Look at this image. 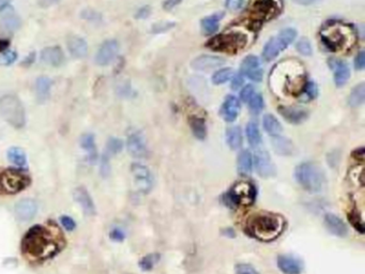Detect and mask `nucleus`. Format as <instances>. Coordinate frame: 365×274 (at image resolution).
I'll list each match as a JSON object with an SVG mask.
<instances>
[{"label": "nucleus", "instance_id": "nucleus-21", "mask_svg": "<svg viewBox=\"0 0 365 274\" xmlns=\"http://www.w3.org/2000/svg\"><path fill=\"white\" fill-rule=\"evenodd\" d=\"M279 113L287 122L293 124H300L309 118V111L301 107L280 106Z\"/></svg>", "mask_w": 365, "mask_h": 274}, {"label": "nucleus", "instance_id": "nucleus-17", "mask_svg": "<svg viewBox=\"0 0 365 274\" xmlns=\"http://www.w3.org/2000/svg\"><path fill=\"white\" fill-rule=\"evenodd\" d=\"M127 148L129 153L136 159L146 158L148 154V149L144 136L138 131H133L128 135Z\"/></svg>", "mask_w": 365, "mask_h": 274}, {"label": "nucleus", "instance_id": "nucleus-20", "mask_svg": "<svg viewBox=\"0 0 365 274\" xmlns=\"http://www.w3.org/2000/svg\"><path fill=\"white\" fill-rule=\"evenodd\" d=\"M324 226L328 231L339 238H344L348 234V228L346 223L334 213H326L323 218Z\"/></svg>", "mask_w": 365, "mask_h": 274}, {"label": "nucleus", "instance_id": "nucleus-11", "mask_svg": "<svg viewBox=\"0 0 365 274\" xmlns=\"http://www.w3.org/2000/svg\"><path fill=\"white\" fill-rule=\"evenodd\" d=\"M248 16L254 23H261L279 14L281 6L278 0H252Z\"/></svg>", "mask_w": 365, "mask_h": 274}, {"label": "nucleus", "instance_id": "nucleus-55", "mask_svg": "<svg viewBox=\"0 0 365 274\" xmlns=\"http://www.w3.org/2000/svg\"><path fill=\"white\" fill-rule=\"evenodd\" d=\"M355 67L357 70H363L365 67V54L364 52H360L355 60Z\"/></svg>", "mask_w": 365, "mask_h": 274}, {"label": "nucleus", "instance_id": "nucleus-16", "mask_svg": "<svg viewBox=\"0 0 365 274\" xmlns=\"http://www.w3.org/2000/svg\"><path fill=\"white\" fill-rule=\"evenodd\" d=\"M240 73L251 81L260 82L263 76V71L259 59L253 55L245 57L240 67Z\"/></svg>", "mask_w": 365, "mask_h": 274}, {"label": "nucleus", "instance_id": "nucleus-33", "mask_svg": "<svg viewBox=\"0 0 365 274\" xmlns=\"http://www.w3.org/2000/svg\"><path fill=\"white\" fill-rule=\"evenodd\" d=\"M262 126L265 131L270 135V136H276V135H281L283 132V127L282 124L280 123V121L278 120V118L274 117L271 114L266 115L263 117L262 120Z\"/></svg>", "mask_w": 365, "mask_h": 274}, {"label": "nucleus", "instance_id": "nucleus-10", "mask_svg": "<svg viewBox=\"0 0 365 274\" xmlns=\"http://www.w3.org/2000/svg\"><path fill=\"white\" fill-rule=\"evenodd\" d=\"M297 36V31L293 28H286L282 30L278 35L271 38L267 44L263 47L262 58L266 61L273 60L275 57H278L280 53L292 44Z\"/></svg>", "mask_w": 365, "mask_h": 274}, {"label": "nucleus", "instance_id": "nucleus-37", "mask_svg": "<svg viewBox=\"0 0 365 274\" xmlns=\"http://www.w3.org/2000/svg\"><path fill=\"white\" fill-rule=\"evenodd\" d=\"M364 100H365V85L364 83H361L351 90L348 99V104L351 107H358L364 103Z\"/></svg>", "mask_w": 365, "mask_h": 274}, {"label": "nucleus", "instance_id": "nucleus-34", "mask_svg": "<svg viewBox=\"0 0 365 274\" xmlns=\"http://www.w3.org/2000/svg\"><path fill=\"white\" fill-rule=\"evenodd\" d=\"M0 25L2 27L8 31H15L21 28L22 26V19L18 15H16L13 12H9L6 13L2 19H0Z\"/></svg>", "mask_w": 365, "mask_h": 274}, {"label": "nucleus", "instance_id": "nucleus-3", "mask_svg": "<svg viewBox=\"0 0 365 274\" xmlns=\"http://www.w3.org/2000/svg\"><path fill=\"white\" fill-rule=\"evenodd\" d=\"M284 218L275 213H256L247 221V232L260 241H273L283 232Z\"/></svg>", "mask_w": 365, "mask_h": 274}, {"label": "nucleus", "instance_id": "nucleus-28", "mask_svg": "<svg viewBox=\"0 0 365 274\" xmlns=\"http://www.w3.org/2000/svg\"><path fill=\"white\" fill-rule=\"evenodd\" d=\"M81 147L84 149L87 153V160L90 164L95 163L98 160V150H97V144L94 140V135L91 133H86L82 135L80 141Z\"/></svg>", "mask_w": 365, "mask_h": 274}, {"label": "nucleus", "instance_id": "nucleus-39", "mask_svg": "<svg viewBox=\"0 0 365 274\" xmlns=\"http://www.w3.org/2000/svg\"><path fill=\"white\" fill-rule=\"evenodd\" d=\"M220 18H221L220 15H212L201 21V27H203L204 31L207 34H212L217 32V30L219 29Z\"/></svg>", "mask_w": 365, "mask_h": 274}, {"label": "nucleus", "instance_id": "nucleus-32", "mask_svg": "<svg viewBox=\"0 0 365 274\" xmlns=\"http://www.w3.org/2000/svg\"><path fill=\"white\" fill-rule=\"evenodd\" d=\"M7 158L12 164H14L18 168H25L27 166L26 153L21 147H11L7 152Z\"/></svg>", "mask_w": 365, "mask_h": 274}, {"label": "nucleus", "instance_id": "nucleus-47", "mask_svg": "<svg viewBox=\"0 0 365 274\" xmlns=\"http://www.w3.org/2000/svg\"><path fill=\"white\" fill-rule=\"evenodd\" d=\"M236 274H260L254 267L247 264H238L235 267Z\"/></svg>", "mask_w": 365, "mask_h": 274}, {"label": "nucleus", "instance_id": "nucleus-23", "mask_svg": "<svg viewBox=\"0 0 365 274\" xmlns=\"http://www.w3.org/2000/svg\"><path fill=\"white\" fill-rule=\"evenodd\" d=\"M225 64L222 57L213 55H201L192 61V67L198 71H209L212 69L220 68Z\"/></svg>", "mask_w": 365, "mask_h": 274}, {"label": "nucleus", "instance_id": "nucleus-58", "mask_svg": "<svg viewBox=\"0 0 365 274\" xmlns=\"http://www.w3.org/2000/svg\"><path fill=\"white\" fill-rule=\"evenodd\" d=\"M149 13H150L149 8H148V7H145V8H141L140 10H138L136 16H137L138 18H146V17L149 15Z\"/></svg>", "mask_w": 365, "mask_h": 274}, {"label": "nucleus", "instance_id": "nucleus-43", "mask_svg": "<svg viewBox=\"0 0 365 274\" xmlns=\"http://www.w3.org/2000/svg\"><path fill=\"white\" fill-rule=\"evenodd\" d=\"M247 103H248L249 110L252 111V113L256 114V115L259 114L260 111L263 109V107H265L262 95L260 93H256V92L252 95V97L249 99V101Z\"/></svg>", "mask_w": 365, "mask_h": 274}, {"label": "nucleus", "instance_id": "nucleus-53", "mask_svg": "<svg viewBox=\"0 0 365 274\" xmlns=\"http://www.w3.org/2000/svg\"><path fill=\"white\" fill-rule=\"evenodd\" d=\"M244 80H243V75L241 73L236 74L235 76H233V82H232V89L234 90H238L239 88H241V86L243 85Z\"/></svg>", "mask_w": 365, "mask_h": 274}, {"label": "nucleus", "instance_id": "nucleus-12", "mask_svg": "<svg viewBox=\"0 0 365 274\" xmlns=\"http://www.w3.org/2000/svg\"><path fill=\"white\" fill-rule=\"evenodd\" d=\"M130 169L137 190L142 194L150 193L153 188V176L151 170L138 162L132 163Z\"/></svg>", "mask_w": 365, "mask_h": 274}, {"label": "nucleus", "instance_id": "nucleus-44", "mask_svg": "<svg viewBox=\"0 0 365 274\" xmlns=\"http://www.w3.org/2000/svg\"><path fill=\"white\" fill-rule=\"evenodd\" d=\"M296 48L298 49V52L303 56H311L313 53L311 42L306 38L300 39L296 44Z\"/></svg>", "mask_w": 365, "mask_h": 274}, {"label": "nucleus", "instance_id": "nucleus-31", "mask_svg": "<svg viewBox=\"0 0 365 274\" xmlns=\"http://www.w3.org/2000/svg\"><path fill=\"white\" fill-rule=\"evenodd\" d=\"M237 167L241 175H248L253 170V155L248 150H243L239 153L237 159Z\"/></svg>", "mask_w": 365, "mask_h": 274}, {"label": "nucleus", "instance_id": "nucleus-45", "mask_svg": "<svg viewBox=\"0 0 365 274\" xmlns=\"http://www.w3.org/2000/svg\"><path fill=\"white\" fill-rule=\"evenodd\" d=\"M109 155L107 153H103L100 160V173L103 178H107L110 175V163H109Z\"/></svg>", "mask_w": 365, "mask_h": 274}, {"label": "nucleus", "instance_id": "nucleus-18", "mask_svg": "<svg viewBox=\"0 0 365 274\" xmlns=\"http://www.w3.org/2000/svg\"><path fill=\"white\" fill-rule=\"evenodd\" d=\"M73 198L76 202L80 207L82 208L83 212L88 217H93L97 213L95 205L93 203V199L88 192V190L84 186H78L73 190Z\"/></svg>", "mask_w": 365, "mask_h": 274}, {"label": "nucleus", "instance_id": "nucleus-8", "mask_svg": "<svg viewBox=\"0 0 365 274\" xmlns=\"http://www.w3.org/2000/svg\"><path fill=\"white\" fill-rule=\"evenodd\" d=\"M255 185L249 181H240L236 183L230 191L224 196V202L228 207L249 206L255 202Z\"/></svg>", "mask_w": 365, "mask_h": 274}, {"label": "nucleus", "instance_id": "nucleus-25", "mask_svg": "<svg viewBox=\"0 0 365 274\" xmlns=\"http://www.w3.org/2000/svg\"><path fill=\"white\" fill-rule=\"evenodd\" d=\"M67 47L70 55L75 59H83L88 55L87 42L78 35H70L67 39Z\"/></svg>", "mask_w": 365, "mask_h": 274}, {"label": "nucleus", "instance_id": "nucleus-9", "mask_svg": "<svg viewBox=\"0 0 365 274\" xmlns=\"http://www.w3.org/2000/svg\"><path fill=\"white\" fill-rule=\"evenodd\" d=\"M30 177L21 169H7L0 175V188L8 194H17L29 186Z\"/></svg>", "mask_w": 365, "mask_h": 274}, {"label": "nucleus", "instance_id": "nucleus-13", "mask_svg": "<svg viewBox=\"0 0 365 274\" xmlns=\"http://www.w3.org/2000/svg\"><path fill=\"white\" fill-rule=\"evenodd\" d=\"M119 54V43L116 40H106L99 47L95 54V64L100 67H107Z\"/></svg>", "mask_w": 365, "mask_h": 274}, {"label": "nucleus", "instance_id": "nucleus-2", "mask_svg": "<svg viewBox=\"0 0 365 274\" xmlns=\"http://www.w3.org/2000/svg\"><path fill=\"white\" fill-rule=\"evenodd\" d=\"M306 84V74L301 62L287 59L270 73V88L278 95H300Z\"/></svg>", "mask_w": 365, "mask_h": 274}, {"label": "nucleus", "instance_id": "nucleus-49", "mask_svg": "<svg viewBox=\"0 0 365 274\" xmlns=\"http://www.w3.org/2000/svg\"><path fill=\"white\" fill-rule=\"evenodd\" d=\"M303 92L305 93L304 95L310 99V100H313V99H315L318 94V88H317V86L315 83H313V82H309L305 84V87H304V89H303Z\"/></svg>", "mask_w": 365, "mask_h": 274}, {"label": "nucleus", "instance_id": "nucleus-6", "mask_svg": "<svg viewBox=\"0 0 365 274\" xmlns=\"http://www.w3.org/2000/svg\"><path fill=\"white\" fill-rule=\"evenodd\" d=\"M0 114L15 129H22L26 124L24 105L15 94H5L0 99Z\"/></svg>", "mask_w": 365, "mask_h": 274}, {"label": "nucleus", "instance_id": "nucleus-27", "mask_svg": "<svg viewBox=\"0 0 365 274\" xmlns=\"http://www.w3.org/2000/svg\"><path fill=\"white\" fill-rule=\"evenodd\" d=\"M330 67L334 71V82L337 87H342L347 83L350 76V70L346 62L332 59L330 62Z\"/></svg>", "mask_w": 365, "mask_h": 274}, {"label": "nucleus", "instance_id": "nucleus-14", "mask_svg": "<svg viewBox=\"0 0 365 274\" xmlns=\"http://www.w3.org/2000/svg\"><path fill=\"white\" fill-rule=\"evenodd\" d=\"M253 167L261 178H271L275 175L276 168L268 151L260 149L253 155Z\"/></svg>", "mask_w": 365, "mask_h": 274}, {"label": "nucleus", "instance_id": "nucleus-59", "mask_svg": "<svg viewBox=\"0 0 365 274\" xmlns=\"http://www.w3.org/2000/svg\"><path fill=\"white\" fill-rule=\"evenodd\" d=\"M293 2L300 6H310L313 4H316L317 2H319V0H293Z\"/></svg>", "mask_w": 365, "mask_h": 274}, {"label": "nucleus", "instance_id": "nucleus-26", "mask_svg": "<svg viewBox=\"0 0 365 274\" xmlns=\"http://www.w3.org/2000/svg\"><path fill=\"white\" fill-rule=\"evenodd\" d=\"M271 144L273 150L280 155L288 156L295 153V146L293 142L282 135L271 136Z\"/></svg>", "mask_w": 365, "mask_h": 274}, {"label": "nucleus", "instance_id": "nucleus-4", "mask_svg": "<svg viewBox=\"0 0 365 274\" xmlns=\"http://www.w3.org/2000/svg\"><path fill=\"white\" fill-rule=\"evenodd\" d=\"M295 179L302 189L310 193H319L325 184L323 169L313 162H303L295 168Z\"/></svg>", "mask_w": 365, "mask_h": 274}, {"label": "nucleus", "instance_id": "nucleus-29", "mask_svg": "<svg viewBox=\"0 0 365 274\" xmlns=\"http://www.w3.org/2000/svg\"><path fill=\"white\" fill-rule=\"evenodd\" d=\"M52 89V81L47 76H40L35 81V95L39 102L43 103L50 95Z\"/></svg>", "mask_w": 365, "mask_h": 274}, {"label": "nucleus", "instance_id": "nucleus-24", "mask_svg": "<svg viewBox=\"0 0 365 274\" xmlns=\"http://www.w3.org/2000/svg\"><path fill=\"white\" fill-rule=\"evenodd\" d=\"M276 264L284 274H301L303 271V264L301 260L289 255L279 256Z\"/></svg>", "mask_w": 365, "mask_h": 274}, {"label": "nucleus", "instance_id": "nucleus-22", "mask_svg": "<svg viewBox=\"0 0 365 274\" xmlns=\"http://www.w3.org/2000/svg\"><path fill=\"white\" fill-rule=\"evenodd\" d=\"M240 113V101L234 95H228L221 107V116L226 122H234Z\"/></svg>", "mask_w": 365, "mask_h": 274}, {"label": "nucleus", "instance_id": "nucleus-52", "mask_svg": "<svg viewBox=\"0 0 365 274\" xmlns=\"http://www.w3.org/2000/svg\"><path fill=\"white\" fill-rule=\"evenodd\" d=\"M82 17L84 19H87V21H91V22H97V21H100L101 18V15L100 13H98L97 11L94 10H90V9H86L82 12Z\"/></svg>", "mask_w": 365, "mask_h": 274}, {"label": "nucleus", "instance_id": "nucleus-30", "mask_svg": "<svg viewBox=\"0 0 365 274\" xmlns=\"http://www.w3.org/2000/svg\"><path fill=\"white\" fill-rule=\"evenodd\" d=\"M226 142L233 150L240 149L243 144V135L240 127H230L226 131Z\"/></svg>", "mask_w": 365, "mask_h": 274}, {"label": "nucleus", "instance_id": "nucleus-50", "mask_svg": "<svg viewBox=\"0 0 365 274\" xmlns=\"http://www.w3.org/2000/svg\"><path fill=\"white\" fill-rule=\"evenodd\" d=\"M254 93H255V89H254L253 86H252V85L244 86L243 89L240 92L241 101L244 102V103H247L249 101V99L252 97V95H253Z\"/></svg>", "mask_w": 365, "mask_h": 274}, {"label": "nucleus", "instance_id": "nucleus-48", "mask_svg": "<svg viewBox=\"0 0 365 274\" xmlns=\"http://www.w3.org/2000/svg\"><path fill=\"white\" fill-rule=\"evenodd\" d=\"M17 59V54L14 52V51H11V49H9V51H6L3 53V56H2V64L5 65V66H10L12 64H14V62L16 61Z\"/></svg>", "mask_w": 365, "mask_h": 274}, {"label": "nucleus", "instance_id": "nucleus-19", "mask_svg": "<svg viewBox=\"0 0 365 274\" xmlns=\"http://www.w3.org/2000/svg\"><path fill=\"white\" fill-rule=\"evenodd\" d=\"M40 59L43 64L53 68H59L66 62L65 53L59 46H47L43 48Z\"/></svg>", "mask_w": 365, "mask_h": 274}, {"label": "nucleus", "instance_id": "nucleus-42", "mask_svg": "<svg viewBox=\"0 0 365 274\" xmlns=\"http://www.w3.org/2000/svg\"><path fill=\"white\" fill-rule=\"evenodd\" d=\"M123 149V142L117 137H110L106 144V152L109 156L120 153Z\"/></svg>", "mask_w": 365, "mask_h": 274}, {"label": "nucleus", "instance_id": "nucleus-46", "mask_svg": "<svg viewBox=\"0 0 365 274\" xmlns=\"http://www.w3.org/2000/svg\"><path fill=\"white\" fill-rule=\"evenodd\" d=\"M60 225L64 227L67 231H73L76 229V222L74 221L73 218L69 216H61L59 219Z\"/></svg>", "mask_w": 365, "mask_h": 274}, {"label": "nucleus", "instance_id": "nucleus-51", "mask_svg": "<svg viewBox=\"0 0 365 274\" xmlns=\"http://www.w3.org/2000/svg\"><path fill=\"white\" fill-rule=\"evenodd\" d=\"M109 238L115 242H122L125 239V233L121 228L115 227L109 231Z\"/></svg>", "mask_w": 365, "mask_h": 274}, {"label": "nucleus", "instance_id": "nucleus-57", "mask_svg": "<svg viewBox=\"0 0 365 274\" xmlns=\"http://www.w3.org/2000/svg\"><path fill=\"white\" fill-rule=\"evenodd\" d=\"M58 2L59 0H39V6L41 8L46 9V8H49V7L56 5Z\"/></svg>", "mask_w": 365, "mask_h": 274}, {"label": "nucleus", "instance_id": "nucleus-35", "mask_svg": "<svg viewBox=\"0 0 365 274\" xmlns=\"http://www.w3.org/2000/svg\"><path fill=\"white\" fill-rule=\"evenodd\" d=\"M245 132H246V139L248 144L254 148L258 147L261 143V135H260L258 124L255 121L248 122Z\"/></svg>", "mask_w": 365, "mask_h": 274}, {"label": "nucleus", "instance_id": "nucleus-15", "mask_svg": "<svg viewBox=\"0 0 365 274\" xmlns=\"http://www.w3.org/2000/svg\"><path fill=\"white\" fill-rule=\"evenodd\" d=\"M39 210L37 203L32 198H23L18 201L14 206V213L18 221L30 222L32 221Z\"/></svg>", "mask_w": 365, "mask_h": 274}, {"label": "nucleus", "instance_id": "nucleus-1", "mask_svg": "<svg viewBox=\"0 0 365 274\" xmlns=\"http://www.w3.org/2000/svg\"><path fill=\"white\" fill-rule=\"evenodd\" d=\"M62 237L54 234V230L42 225H34L28 229L21 243L22 252L26 256L45 261L58 255L65 244Z\"/></svg>", "mask_w": 365, "mask_h": 274}, {"label": "nucleus", "instance_id": "nucleus-36", "mask_svg": "<svg viewBox=\"0 0 365 274\" xmlns=\"http://www.w3.org/2000/svg\"><path fill=\"white\" fill-rule=\"evenodd\" d=\"M190 127L191 130L194 134V136L196 137L197 140L203 141L205 140L206 134H207V127L205 120L200 117L197 116H193L190 118Z\"/></svg>", "mask_w": 365, "mask_h": 274}, {"label": "nucleus", "instance_id": "nucleus-54", "mask_svg": "<svg viewBox=\"0 0 365 274\" xmlns=\"http://www.w3.org/2000/svg\"><path fill=\"white\" fill-rule=\"evenodd\" d=\"M243 5V0H226V7L232 11L239 10Z\"/></svg>", "mask_w": 365, "mask_h": 274}, {"label": "nucleus", "instance_id": "nucleus-38", "mask_svg": "<svg viewBox=\"0 0 365 274\" xmlns=\"http://www.w3.org/2000/svg\"><path fill=\"white\" fill-rule=\"evenodd\" d=\"M161 259V255L158 253H151L144 256L140 261H138V267L144 272H148L152 270L156 265Z\"/></svg>", "mask_w": 365, "mask_h": 274}, {"label": "nucleus", "instance_id": "nucleus-56", "mask_svg": "<svg viewBox=\"0 0 365 274\" xmlns=\"http://www.w3.org/2000/svg\"><path fill=\"white\" fill-rule=\"evenodd\" d=\"M181 3V0H164V9L165 10H171L176 6H178Z\"/></svg>", "mask_w": 365, "mask_h": 274}, {"label": "nucleus", "instance_id": "nucleus-61", "mask_svg": "<svg viewBox=\"0 0 365 274\" xmlns=\"http://www.w3.org/2000/svg\"><path fill=\"white\" fill-rule=\"evenodd\" d=\"M7 47H8V42L3 39H0V52H5Z\"/></svg>", "mask_w": 365, "mask_h": 274}, {"label": "nucleus", "instance_id": "nucleus-7", "mask_svg": "<svg viewBox=\"0 0 365 274\" xmlns=\"http://www.w3.org/2000/svg\"><path fill=\"white\" fill-rule=\"evenodd\" d=\"M247 43L246 35L239 31H230L222 33L212 38L207 46L213 51H218L226 54H236L245 47Z\"/></svg>", "mask_w": 365, "mask_h": 274}, {"label": "nucleus", "instance_id": "nucleus-41", "mask_svg": "<svg viewBox=\"0 0 365 274\" xmlns=\"http://www.w3.org/2000/svg\"><path fill=\"white\" fill-rule=\"evenodd\" d=\"M347 219H348V221L350 223V225L354 227L359 233H361V234L364 233V230H365L364 223H363L361 214L358 212L356 209L350 211V212L347 216Z\"/></svg>", "mask_w": 365, "mask_h": 274}, {"label": "nucleus", "instance_id": "nucleus-5", "mask_svg": "<svg viewBox=\"0 0 365 274\" xmlns=\"http://www.w3.org/2000/svg\"><path fill=\"white\" fill-rule=\"evenodd\" d=\"M355 40V32L345 25H330L321 31V41L324 46L332 52L342 49L352 44Z\"/></svg>", "mask_w": 365, "mask_h": 274}, {"label": "nucleus", "instance_id": "nucleus-40", "mask_svg": "<svg viewBox=\"0 0 365 274\" xmlns=\"http://www.w3.org/2000/svg\"><path fill=\"white\" fill-rule=\"evenodd\" d=\"M234 76V71L232 68H225L217 71L212 76V83L215 85H222L232 80Z\"/></svg>", "mask_w": 365, "mask_h": 274}, {"label": "nucleus", "instance_id": "nucleus-60", "mask_svg": "<svg viewBox=\"0 0 365 274\" xmlns=\"http://www.w3.org/2000/svg\"><path fill=\"white\" fill-rule=\"evenodd\" d=\"M11 4V0H0V11L6 10Z\"/></svg>", "mask_w": 365, "mask_h": 274}]
</instances>
